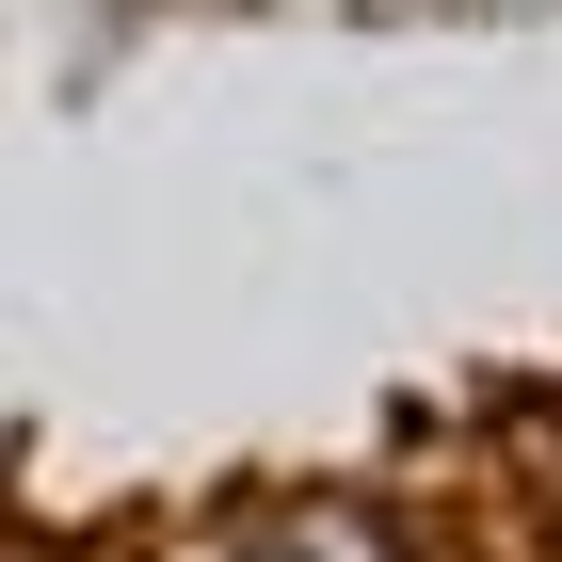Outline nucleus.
Listing matches in <instances>:
<instances>
[{
	"label": "nucleus",
	"mask_w": 562,
	"mask_h": 562,
	"mask_svg": "<svg viewBox=\"0 0 562 562\" xmlns=\"http://www.w3.org/2000/svg\"><path fill=\"white\" fill-rule=\"evenodd\" d=\"M273 562H402V547H386L370 498H290V515H273Z\"/></svg>",
	"instance_id": "1"
},
{
	"label": "nucleus",
	"mask_w": 562,
	"mask_h": 562,
	"mask_svg": "<svg viewBox=\"0 0 562 562\" xmlns=\"http://www.w3.org/2000/svg\"><path fill=\"white\" fill-rule=\"evenodd\" d=\"M161 562H241V547H161Z\"/></svg>",
	"instance_id": "2"
},
{
	"label": "nucleus",
	"mask_w": 562,
	"mask_h": 562,
	"mask_svg": "<svg viewBox=\"0 0 562 562\" xmlns=\"http://www.w3.org/2000/svg\"><path fill=\"white\" fill-rule=\"evenodd\" d=\"M0 562H33V547H0Z\"/></svg>",
	"instance_id": "3"
}]
</instances>
